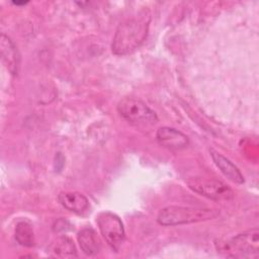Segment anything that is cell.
I'll list each match as a JSON object with an SVG mask.
<instances>
[{
  "mask_svg": "<svg viewBox=\"0 0 259 259\" xmlns=\"http://www.w3.org/2000/svg\"><path fill=\"white\" fill-rule=\"evenodd\" d=\"M149 20L145 17L128 18L120 23L115 31L111 49L115 55H126L134 52L146 39Z\"/></svg>",
  "mask_w": 259,
  "mask_h": 259,
  "instance_id": "6da1fadb",
  "label": "cell"
},
{
  "mask_svg": "<svg viewBox=\"0 0 259 259\" xmlns=\"http://www.w3.org/2000/svg\"><path fill=\"white\" fill-rule=\"evenodd\" d=\"M218 250L227 257L254 258L259 257V231L252 229L219 244Z\"/></svg>",
  "mask_w": 259,
  "mask_h": 259,
  "instance_id": "7a4b0ae2",
  "label": "cell"
},
{
  "mask_svg": "<svg viewBox=\"0 0 259 259\" xmlns=\"http://www.w3.org/2000/svg\"><path fill=\"white\" fill-rule=\"evenodd\" d=\"M218 212L210 208H196L171 205L163 208L158 214V223L163 226H177L214 219Z\"/></svg>",
  "mask_w": 259,
  "mask_h": 259,
  "instance_id": "3957f363",
  "label": "cell"
},
{
  "mask_svg": "<svg viewBox=\"0 0 259 259\" xmlns=\"http://www.w3.org/2000/svg\"><path fill=\"white\" fill-rule=\"evenodd\" d=\"M117 110L124 119L139 125L153 124L158 119L154 110L144 101L134 97L122 98L117 104Z\"/></svg>",
  "mask_w": 259,
  "mask_h": 259,
  "instance_id": "277c9868",
  "label": "cell"
},
{
  "mask_svg": "<svg viewBox=\"0 0 259 259\" xmlns=\"http://www.w3.org/2000/svg\"><path fill=\"white\" fill-rule=\"evenodd\" d=\"M100 233L112 250L118 251L124 241V228L120 219L110 212L103 211L96 219Z\"/></svg>",
  "mask_w": 259,
  "mask_h": 259,
  "instance_id": "5b68a950",
  "label": "cell"
},
{
  "mask_svg": "<svg viewBox=\"0 0 259 259\" xmlns=\"http://www.w3.org/2000/svg\"><path fill=\"white\" fill-rule=\"evenodd\" d=\"M190 189L194 192L214 200H229L233 198L234 193L224 182L217 179L195 177L187 181Z\"/></svg>",
  "mask_w": 259,
  "mask_h": 259,
  "instance_id": "8992f818",
  "label": "cell"
},
{
  "mask_svg": "<svg viewBox=\"0 0 259 259\" xmlns=\"http://www.w3.org/2000/svg\"><path fill=\"white\" fill-rule=\"evenodd\" d=\"M156 139L161 146L170 150H181L189 143L186 135L170 126L160 127L156 133Z\"/></svg>",
  "mask_w": 259,
  "mask_h": 259,
  "instance_id": "52a82bcc",
  "label": "cell"
},
{
  "mask_svg": "<svg viewBox=\"0 0 259 259\" xmlns=\"http://www.w3.org/2000/svg\"><path fill=\"white\" fill-rule=\"evenodd\" d=\"M209 153L215 166L230 181L237 184H242L244 182V177L241 174L240 170L228 158H226L213 149H210Z\"/></svg>",
  "mask_w": 259,
  "mask_h": 259,
  "instance_id": "ba28073f",
  "label": "cell"
},
{
  "mask_svg": "<svg viewBox=\"0 0 259 259\" xmlns=\"http://www.w3.org/2000/svg\"><path fill=\"white\" fill-rule=\"evenodd\" d=\"M0 48L2 60L8 69V71L15 75L17 74L19 67V54L13 41L5 34H1L0 38Z\"/></svg>",
  "mask_w": 259,
  "mask_h": 259,
  "instance_id": "9c48e42d",
  "label": "cell"
},
{
  "mask_svg": "<svg viewBox=\"0 0 259 259\" xmlns=\"http://www.w3.org/2000/svg\"><path fill=\"white\" fill-rule=\"evenodd\" d=\"M58 198L66 209L77 213L83 212L89 205L87 197L77 191H63L59 194Z\"/></svg>",
  "mask_w": 259,
  "mask_h": 259,
  "instance_id": "30bf717a",
  "label": "cell"
},
{
  "mask_svg": "<svg viewBox=\"0 0 259 259\" xmlns=\"http://www.w3.org/2000/svg\"><path fill=\"white\" fill-rule=\"evenodd\" d=\"M78 242L81 250L86 255H94L98 253L100 249V241L93 229L86 228L79 232L78 234Z\"/></svg>",
  "mask_w": 259,
  "mask_h": 259,
  "instance_id": "8fae6325",
  "label": "cell"
},
{
  "mask_svg": "<svg viewBox=\"0 0 259 259\" xmlns=\"http://www.w3.org/2000/svg\"><path fill=\"white\" fill-rule=\"evenodd\" d=\"M49 251L55 257H61V258L77 257V251H76L74 242L66 236L59 237L55 241H53L49 247Z\"/></svg>",
  "mask_w": 259,
  "mask_h": 259,
  "instance_id": "7c38bea8",
  "label": "cell"
},
{
  "mask_svg": "<svg viewBox=\"0 0 259 259\" xmlns=\"http://www.w3.org/2000/svg\"><path fill=\"white\" fill-rule=\"evenodd\" d=\"M15 239L24 247H32L34 245V234L31 225L27 222H19L15 228Z\"/></svg>",
  "mask_w": 259,
  "mask_h": 259,
  "instance_id": "4fadbf2b",
  "label": "cell"
}]
</instances>
